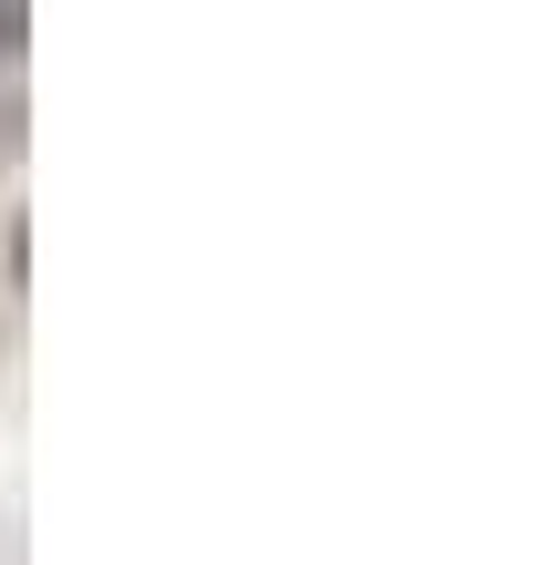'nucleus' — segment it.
Masks as SVG:
<instances>
[{"mask_svg":"<svg viewBox=\"0 0 544 565\" xmlns=\"http://www.w3.org/2000/svg\"><path fill=\"white\" fill-rule=\"evenodd\" d=\"M0 278H11V288L31 278V226H21V216H11V226H0Z\"/></svg>","mask_w":544,"mask_h":565,"instance_id":"f257e3e1","label":"nucleus"},{"mask_svg":"<svg viewBox=\"0 0 544 565\" xmlns=\"http://www.w3.org/2000/svg\"><path fill=\"white\" fill-rule=\"evenodd\" d=\"M21 42H31V11H21V0H0V62H21Z\"/></svg>","mask_w":544,"mask_h":565,"instance_id":"f03ea898","label":"nucleus"},{"mask_svg":"<svg viewBox=\"0 0 544 565\" xmlns=\"http://www.w3.org/2000/svg\"><path fill=\"white\" fill-rule=\"evenodd\" d=\"M21 154V104H0V164Z\"/></svg>","mask_w":544,"mask_h":565,"instance_id":"7ed1b4c3","label":"nucleus"}]
</instances>
